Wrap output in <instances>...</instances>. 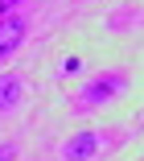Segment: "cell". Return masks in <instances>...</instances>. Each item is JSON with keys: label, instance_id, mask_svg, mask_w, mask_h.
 <instances>
[{"label": "cell", "instance_id": "1", "mask_svg": "<svg viewBox=\"0 0 144 161\" xmlns=\"http://www.w3.org/2000/svg\"><path fill=\"white\" fill-rule=\"evenodd\" d=\"M128 91V75L124 70H103L99 79H91L87 87H83V95H78V108H103V103H111L115 95H124Z\"/></svg>", "mask_w": 144, "mask_h": 161}, {"label": "cell", "instance_id": "2", "mask_svg": "<svg viewBox=\"0 0 144 161\" xmlns=\"http://www.w3.org/2000/svg\"><path fill=\"white\" fill-rule=\"evenodd\" d=\"M99 132H91V128H83V132H74L66 145H62V161H91L99 153Z\"/></svg>", "mask_w": 144, "mask_h": 161}, {"label": "cell", "instance_id": "3", "mask_svg": "<svg viewBox=\"0 0 144 161\" xmlns=\"http://www.w3.org/2000/svg\"><path fill=\"white\" fill-rule=\"evenodd\" d=\"M25 33H29L25 17H4V21H0V62H4V58H8L13 50H21Z\"/></svg>", "mask_w": 144, "mask_h": 161}, {"label": "cell", "instance_id": "4", "mask_svg": "<svg viewBox=\"0 0 144 161\" xmlns=\"http://www.w3.org/2000/svg\"><path fill=\"white\" fill-rule=\"evenodd\" d=\"M21 91H25V83H21V75H0V112H13L17 103H21Z\"/></svg>", "mask_w": 144, "mask_h": 161}, {"label": "cell", "instance_id": "5", "mask_svg": "<svg viewBox=\"0 0 144 161\" xmlns=\"http://www.w3.org/2000/svg\"><path fill=\"white\" fill-rule=\"evenodd\" d=\"M21 4V0H0V21H4V17H13V8Z\"/></svg>", "mask_w": 144, "mask_h": 161}, {"label": "cell", "instance_id": "6", "mask_svg": "<svg viewBox=\"0 0 144 161\" xmlns=\"http://www.w3.org/2000/svg\"><path fill=\"white\" fill-rule=\"evenodd\" d=\"M0 161H17V149L13 145H0Z\"/></svg>", "mask_w": 144, "mask_h": 161}]
</instances>
